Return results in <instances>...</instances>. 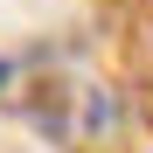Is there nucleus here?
<instances>
[{
    "mask_svg": "<svg viewBox=\"0 0 153 153\" xmlns=\"http://www.w3.org/2000/svg\"><path fill=\"white\" fill-rule=\"evenodd\" d=\"M7 84H14V63H7V56H0V91H7Z\"/></svg>",
    "mask_w": 153,
    "mask_h": 153,
    "instance_id": "nucleus-1",
    "label": "nucleus"
}]
</instances>
